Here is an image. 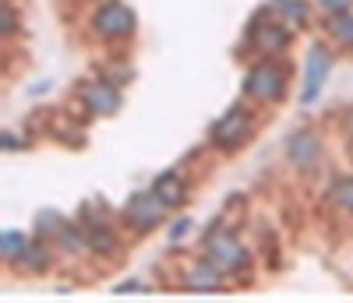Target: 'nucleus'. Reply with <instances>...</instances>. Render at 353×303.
Here are the masks:
<instances>
[{
  "mask_svg": "<svg viewBox=\"0 0 353 303\" xmlns=\"http://www.w3.org/2000/svg\"><path fill=\"white\" fill-rule=\"evenodd\" d=\"M205 261L212 268H219L223 275H237L251 264V254L244 251V244L233 233H212L205 240Z\"/></svg>",
  "mask_w": 353,
  "mask_h": 303,
  "instance_id": "f257e3e1",
  "label": "nucleus"
},
{
  "mask_svg": "<svg viewBox=\"0 0 353 303\" xmlns=\"http://www.w3.org/2000/svg\"><path fill=\"white\" fill-rule=\"evenodd\" d=\"M96 32L99 36H110V39H121V36H131L134 32V11L128 4H103L96 11Z\"/></svg>",
  "mask_w": 353,
  "mask_h": 303,
  "instance_id": "f03ea898",
  "label": "nucleus"
},
{
  "mask_svg": "<svg viewBox=\"0 0 353 303\" xmlns=\"http://www.w3.org/2000/svg\"><path fill=\"white\" fill-rule=\"evenodd\" d=\"M251 134V113L248 109H230L223 120H216V127H212V141L219 148H237L241 141H248Z\"/></svg>",
  "mask_w": 353,
  "mask_h": 303,
  "instance_id": "7ed1b4c3",
  "label": "nucleus"
},
{
  "mask_svg": "<svg viewBox=\"0 0 353 303\" xmlns=\"http://www.w3.org/2000/svg\"><path fill=\"white\" fill-rule=\"evenodd\" d=\"M248 92L251 96H258V99H265V103H276V99H283V92H286V78L279 74V67H272V64H258L251 74H248Z\"/></svg>",
  "mask_w": 353,
  "mask_h": 303,
  "instance_id": "20e7f679",
  "label": "nucleus"
},
{
  "mask_svg": "<svg viewBox=\"0 0 353 303\" xmlns=\"http://www.w3.org/2000/svg\"><path fill=\"white\" fill-rule=\"evenodd\" d=\"M166 216V205L159 201V194L156 191H149V194H134L131 198V205H128V222L134 226V229H152V226H159V219Z\"/></svg>",
  "mask_w": 353,
  "mask_h": 303,
  "instance_id": "39448f33",
  "label": "nucleus"
},
{
  "mask_svg": "<svg viewBox=\"0 0 353 303\" xmlns=\"http://www.w3.org/2000/svg\"><path fill=\"white\" fill-rule=\"evenodd\" d=\"M325 74H329V50L325 46H311V56H307V81H304V103H314L321 85H325Z\"/></svg>",
  "mask_w": 353,
  "mask_h": 303,
  "instance_id": "423d86ee",
  "label": "nucleus"
},
{
  "mask_svg": "<svg viewBox=\"0 0 353 303\" xmlns=\"http://www.w3.org/2000/svg\"><path fill=\"white\" fill-rule=\"evenodd\" d=\"M286 156H290L293 166H301V169L314 166V159H318V138L311 131H297L286 141Z\"/></svg>",
  "mask_w": 353,
  "mask_h": 303,
  "instance_id": "0eeeda50",
  "label": "nucleus"
},
{
  "mask_svg": "<svg viewBox=\"0 0 353 303\" xmlns=\"http://www.w3.org/2000/svg\"><path fill=\"white\" fill-rule=\"evenodd\" d=\"M85 103L92 106V113H99V116H110V113L121 109V96H117L113 85H92V88H85Z\"/></svg>",
  "mask_w": 353,
  "mask_h": 303,
  "instance_id": "6e6552de",
  "label": "nucleus"
},
{
  "mask_svg": "<svg viewBox=\"0 0 353 303\" xmlns=\"http://www.w3.org/2000/svg\"><path fill=\"white\" fill-rule=\"evenodd\" d=\"M152 191L159 194V201H163L166 208H181V205L188 201V187H184V180L176 176V173H163V176L156 180Z\"/></svg>",
  "mask_w": 353,
  "mask_h": 303,
  "instance_id": "1a4fd4ad",
  "label": "nucleus"
},
{
  "mask_svg": "<svg viewBox=\"0 0 353 303\" xmlns=\"http://www.w3.org/2000/svg\"><path fill=\"white\" fill-rule=\"evenodd\" d=\"M290 43V32H286V25H269V21H261L254 28V46L261 53H276Z\"/></svg>",
  "mask_w": 353,
  "mask_h": 303,
  "instance_id": "9d476101",
  "label": "nucleus"
},
{
  "mask_svg": "<svg viewBox=\"0 0 353 303\" xmlns=\"http://www.w3.org/2000/svg\"><path fill=\"white\" fill-rule=\"evenodd\" d=\"M219 286H223V271L212 268L209 261L188 275V289H194V293H198V289H201V293H219Z\"/></svg>",
  "mask_w": 353,
  "mask_h": 303,
  "instance_id": "9b49d317",
  "label": "nucleus"
},
{
  "mask_svg": "<svg viewBox=\"0 0 353 303\" xmlns=\"http://www.w3.org/2000/svg\"><path fill=\"white\" fill-rule=\"evenodd\" d=\"M14 261H21V268H32V271L46 268V254H43L36 244H25V247H21V254H18Z\"/></svg>",
  "mask_w": 353,
  "mask_h": 303,
  "instance_id": "f8f14e48",
  "label": "nucleus"
},
{
  "mask_svg": "<svg viewBox=\"0 0 353 303\" xmlns=\"http://www.w3.org/2000/svg\"><path fill=\"white\" fill-rule=\"evenodd\" d=\"M276 8H279L293 25H304V21H307V8H304V0H276Z\"/></svg>",
  "mask_w": 353,
  "mask_h": 303,
  "instance_id": "ddd939ff",
  "label": "nucleus"
},
{
  "mask_svg": "<svg viewBox=\"0 0 353 303\" xmlns=\"http://www.w3.org/2000/svg\"><path fill=\"white\" fill-rule=\"evenodd\" d=\"M332 201H336L339 208H346V211H353V176H346V180H339V184L332 187Z\"/></svg>",
  "mask_w": 353,
  "mask_h": 303,
  "instance_id": "4468645a",
  "label": "nucleus"
},
{
  "mask_svg": "<svg viewBox=\"0 0 353 303\" xmlns=\"http://www.w3.org/2000/svg\"><path fill=\"white\" fill-rule=\"evenodd\" d=\"M332 32H336V36H339L343 43H350V46H353V18H350L346 11L332 18Z\"/></svg>",
  "mask_w": 353,
  "mask_h": 303,
  "instance_id": "2eb2a0df",
  "label": "nucleus"
},
{
  "mask_svg": "<svg viewBox=\"0 0 353 303\" xmlns=\"http://www.w3.org/2000/svg\"><path fill=\"white\" fill-rule=\"evenodd\" d=\"M25 244H28L25 236H18V233H8V236H4V258H11V261H14V258L21 254V247H25Z\"/></svg>",
  "mask_w": 353,
  "mask_h": 303,
  "instance_id": "dca6fc26",
  "label": "nucleus"
},
{
  "mask_svg": "<svg viewBox=\"0 0 353 303\" xmlns=\"http://www.w3.org/2000/svg\"><path fill=\"white\" fill-rule=\"evenodd\" d=\"M321 4H325L332 14H343V11H350V4H353V0H321Z\"/></svg>",
  "mask_w": 353,
  "mask_h": 303,
  "instance_id": "f3484780",
  "label": "nucleus"
},
{
  "mask_svg": "<svg viewBox=\"0 0 353 303\" xmlns=\"http://www.w3.org/2000/svg\"><path fill=\"white\" fill-rule=\"evenodd\" d=\"M4 148H8V152H18V138H14V134H4Z\"/></svg>",
  "mask_w": 353,
  "mask_h": 303,
  "instance_id": "a211bd4d",
  "label": "nucleus"
},
{
  "mask_svg": "<svg viewBox=\"0 0 353 303\" xmlns=\"http://www.w3.org/2000/svg\"><path fill=\"white\" fill-rule=\"evenodd\" d=\"M346 131H350V138H353V113H350V120H346Z\"/></svg>",
  "mask_w": 353,
  "mask_h": 303,
  "instance_id": "6ab92c4d",
  "label": "nucleus"
}]
</instances>
